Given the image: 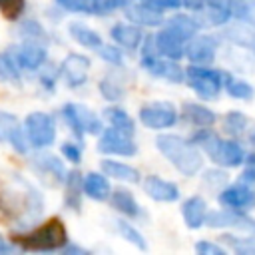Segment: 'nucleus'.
I'll list each match as a JSON object with an SVG mask.
<instances>
[{"label": "nucleus", "instance_id": "nucleus-44", "mask_svg": "<svg viewBox=\"0 0 255 255\" xmlns=\"http://www.w3.org/2000/svg\"><path fill=\"white\" fill-rule=\"evenodd\" d=\"M38 70H40V84H42L46 90H54V86H56V78H58L60 70H54V68L48 66L46 62H44Z\"/></svg>", "mask_w": 255, "mask_h": 255}, {"label": "nucleus", "instance_id": "nucleus-3", "mask_svg": "<svg viewBox=\"0 0 255 255\" xmlns=\"http://www.w3.org/2000/svg\"><path fill=\"white\" fill-rule=\"evenodd\" d=\"M191 143L201 147L209 159L221 167H239L245 159V151L235 139H223L209 128H197L191 135Z\"/></svg>", "mask_w": 255, "mask_h": 255}, {"label": "nucleus", "instance_id": "nucleus-1", "mask_svg": "<svg viewBox=\"0 0 255 255\" xmlns=\"http://www.w3.org/2000/svg\"><path fill=\"white\" fill-rule=\"evenodd\" d=\"M155 147L159 153L181 173V175H195L203 167V155L197 145L183 139L175 133H159L155 137Z\"/></svg>", "mask_w": 255, "mask_h": 255}, {"label": "nucleus", "instance_id": "nucleus-50", "mask_svg": "<svg viewBox=\"0 0 255 255\" xmlns=\"http://www.w3.org/2000/svg\"><path fill=\"white\" fill-rule=\"evenodd\" d=\"M16 251V245L12 241H8L2 233H0V255H8V253H14Z\"/></svg>", "mask_w": 255, "mask_h": 255}, {"label": "nucleus", "instance_id": "nucleus-34", "mask_svg": "<svg viewBox=\"0 0 255 255\" xmlns=\"http://www.w3.org/2000/svg\"><path fill=\"white\" fill-rule=\"evenodd\" d=\"M114 223H116V229H118V233L122 235V239H126L128 243H131L133 247H137V249H141V251L147 249V243H145L143 235H141L129 221H126V219H116Z\"/></svg>", "mask_w": 255, "mask_h": 255}, {"label": "nucleus", "instance_id": "nucleus-15", "mask_svg": "<svg viewBox=\"0 0 255 255\" xmlns=\"http://www.w3.org/2000/svg\"><path fill=\"white\" fill-rule=\"evenodd\" d=\"M90 64V58H86L84 54H68L60 64V74L70 88H78L86 84Z\"/></svg>", "mask_w": 255, "mask_h": 255}, {"label": "nucleus", "instance_id": "nucleus-19", "mask_svg": "<svg viewBox=\"0 0 255 255\" xmlns=\"http://www.w3.org/2000/svg\"><path fill=\"white\" fill-rule=\"evenodd\" d=\"M143 191L151 199L161 201V203H171V201L179 199V187L173 181L163 179L159 175H147L143 179Z\"/></svg>", "mask_w": 255, "mask_h": 255}, {"label": "nucleus", "instance_id": "nucleus-26", "mask_svg": "<svg viewBox=\"0 0 255 255\" xmlns=\"http://www.w3.org/2000/svg\"><path fill=\"white\" fill-rule=\"evenodd\" d=\"M108 199H110V205L116 211H120L122 215H126V217H137L139 215V205H137L133 193L128 187H116V189H112V193H110Z\"/></svg>", "mask_w": 255, "mask_h": 255}, {"label": "nucleus", "instance_id": "nucleus-10", "mask_svg": "<svg viewBox=\"0 0 255 255\" xmlns=\"http://www.w3.org/2000/svg\"><path fill=\"white\" fill-rule=\"evenodd\" d=\"M217 54L215 38L209 34H195L185 44V58L197 66H211Z\"/></svg>", "mask_w": 255, "mask_h": 255}, {"label": "nucleus", "instance_id": "nucleus-33", "mask_svg": "<svg viewBox=\"0 0 255 255\" xmlns=\"http://www.w3.org/2000/svg\"><path fill=\"white\" fill-rule=\"evenodd\" d=\"M225 38L231 40L233 44L241 46V48H247V50L255 52V30L253 28H247L243 24L231 26V28L225 30Z\"/></svg>", "mask_w": 255, "mask_h": 255}, {"label": "nucleus", "instance_id": "nucleus-20", "mask_svg": "<svg viewBox=\"0 0 255 255\" xmlns=\"http://www.w3.org/2000/svg\"><path fill=\"white\" fill-rule=\"evenodd\" d=\"M110 36H112V40L118 46H122L126 50H137L139 44H141V40H143L141 28L137 24H129V22H118V24H114L112 30H110Z\"/></svg>", "mask_w": 255, "mask_h": 255}, {"label": "nucleus", "instance_id": "nucleus-32", "mask_svg": "<svg viewBox=\"0 0 255 255\" xmlns=\"http://www.w3.org/2000/svg\"><path fill=\"white\" fill-rule=\"evenodd\" d=\"M247 126H249V120L245 114H241L239 110H231L223 116V131L231 137H239L247 131Z\"/></svg>", "mask_w": 255, "mask_h": 255}, {"label": "nucleus", "instance_id": "nucleus-29", "mask_svg": "<svg viewBox=\"0 0 255 255\" xmlns=\"http://www.w3.org/2000/svg\"><path fill=\"white\" fill-rule=\"evenodd\" d=\"M104 118L108 120V124L112 128H116V129H120L124 133H128V135L135 133V122L131 120V116L126 110H122L118 106H110V108L104 110Z\"/></svg>", "mask_w": 255, "mask_h": 255}, {"label": "nucleus", "instance_id": "nucleus-48", "mask_svg": "<svg viewBox=\"0 0 255 255\" xmlns=\"http://www.w3.org/2000/svg\"><path fill=\"white\" fill-rule=\"evenodd\" d=\"M141 2H145L147 6H151V8L159 10V12L181 8V0H141Z\"/></svg>", "mask_w": 255, "mask_h": 255}, {"label": "nucleus", "instance_id": "nucleus-2", "mask_svg": "<svg viewBox=\"0 0 255 255\" xmlns=\"http://www.w3.org/2000/svg\"><path fill=\"white\" fill-rule=\"evenodd\" d=\"M12 243L24 251H58L68 243V229L60 217H50L28 233H16L10 237Z\"/></svg>", "mask_w": 255, "mask_h": 255}, {"label": "nucleus", "instance_id": "nucleus-47", "mask_svg": "<svg viewBox=\"0 0 255 255\" xmlns=\"http://www.w3.org/2000/svg\"><path fill=\"white\" fill-rule=\"evenodd\" d=\"M203 181L211 187V189H219V187H223L225 183H227V175H225V171H205V175H203Z\"/></svg>", "mask_w": 255, "mask_h": 255}, {"label": "nucleus", "instance_id": "nucleus-24", "mask_svg": "<svg viewBox=\"0 0 255 255\" xmlns=\"http://www.w3.org/2000/svg\"><path fill=\"white\" fill-rule=\"evenodd\" d=\"M100 169L104 175H108L112 179H120L126 183H137L139 181V171L135 167H131L129 163H124L118 159H102Z\"/></svg>", "mask_w": 255, "mask_h": 255}, {"label": "nucleus", "instance_id": "nucleus-8", "mask_svg": "<svg viewBox=\"0 0 255 255\" xmlns=\"http://www.w3.org/2000/svg\"><path fill=\"white\" fill-rule=\"evenodd\" d=\"M205 225H209L211 229H221V227H231V229H239L245 233H255V217L247 215L241 209H215L209 211L205 215Z\"/></svg>", "mask_w": 255, "mask_h": 255}, {"label": "nucleus", "instance_id": "nucleus-25", "mask_svg": "<svg viewBox=\"0 0 255 255\" xmlns=\"http://www.w3.org/2000/svg\"><path fill=\"white\" fill-rule=\"evenodd\" d=\"M110 193L112 185L108 181V175L98 171H90L88 175H84V195H88L94 201H106Z\"/></svg>", "mask_w": 255, "mask_h": 255}, {"label": "nucleus", "instance_id": "nucleus-28", "mask_svg": "<svg viewBox=\"0 0 255 255\" xmlns=\"http://www.w3.org/2000/svg\"><path fill=\"white\" fill-rule=\"evenodd\" d=\"M195 18H197L199 26L203 28V26H223L225 22H229L231 16H229V10L223 2V4H209V6L201 8Z\"/></svg>", "mask_w": 255, "mask_h": 255}, {"label": "nucleus", "instance_id": "nucleus-36", "mask_svg": "<svg viewBox=\"0 0 255 255\" xmlns=\"http://www.w3.org/2000/svg\"><path fill=\"white\" fill-rule=\"evenodd\" d=\"M0 80L10 84H20V68L8 52H0Z\"/></svg>", "mask_w": 255, "mask_h": 255}, {"label": "nucleus", "instance_id": "nucleus-17", "mask_svg": "<svg viewBox=\"0 0 255 255\" xmlns=\"http://www.w3.org/2000/svg\"><path fill=\"white\" fill-rule=\"evenodd\" d=\"M32 167L36 169L38 175L46 177L50 183H64L66 179V165L60 157H56L54 153H38L32 157Z\"/></svg>", "mask_w": 255, "mask_h": 255}, {"label": "nucleus", "instance_id": "nucleus-22", "mask_svg": "<svg viewBox=\"0 0 255 255\" xmlns=\"http://www.w3.org/2000/svg\"><path fill=\"white\" fill-rule=\"evenodd\" d=\"M64 203L68 209L80 213L82 209V197H84V177L78 169L68 171L64 179Z\"/></svg>", "mask_w": 255, "mask_h": 255}, {"label": "nucleus", "instance_id": "nucleus-12", "mask_svg": "<svg viewBox=\"0 0 255 255\" xmlns=\"http://www.w3.org/2000/svg\"><path fill=\"white\" fill-rule=\"evenodd\" d=\"M12 60L18 64V68H24V70H38L46 58H48V50H46V44L42 42H30V40H24L20 46H14V50L10 52Z\"/></svg>", "mask_w": 255, "mask_h": 255}, {"label": "nucleus", "instance_id": "nucleus-30", "mask_svg": "<svg viewBox=\"0 0 255 255\" xmlns=\"http://www.w3.org/2000/svg\"><path fill=\"white\" fill-rule=\"evenodd\" d=\"M163 24H167L169 28H173V30H175L179 36H183L185 40L193 38V36L199 34V30H201L197 18H195V16H189V14H175V16H171V18H169L167 22H163Z\"/></svg>", "mask_w": 255, "mask_h": 255}, {"label": "nucleus", "instance_id": "nucleus-31", "mask_svg": "<svg viewBox=\"0 0 255 255\" xmlns=\"http://www.w3.org/2000/svg\"><path fill=\"white\" fill-rule=\"evenodd\" d=\"M98 88H100L102 96L110 102H120L126 94V82L120 76H114V74H108L106 78H102Z\"/></svg>", "mask_w": 255, "mask_h": 255}, {"label": "nucleus", "instance_id": "nucleus-39", "mask_svg": "<svg viewBox=\"0 0 255 255\" xmlns=\"http://www.w3.org/2000/svg\"><path fill=\"white\" fill-rule=\"evenodd\" d=\"M26 8V0H0V14L6 20H18Z\"/></svg>", "mask_w": 255, "mask_h": 255}, {"label": "nucleus", "instance_id": "nucleus-6", "mask_svg": "<svg viewBox=\"0 0 255 255\" xmlns=\"http://www.w3.org/2000/svg\"><path fill=\"white\" fill-rule=\"evenodd\" d=\"M62 114L66 118V122L70 124V128L82 137V135H98L104 129V124L100 120V116L90 110L84 104H76L70 102L62 108Z\"/></svg>", "mask_w": 255, "mask_h": 255}, {"label": "nucleus", "instance_id": "nucleus-4", "mask_svg": "<svg viewBox=\"0 0 255 255\" xmlns=\"http://www.w3.org/2000/svg\"><path fill=\"white\" fill-rule=\"evenodd\" d=\"M185 82L189 88L199 96V100H217L223 88V74L213 70L211 66H197L189 64L185 68Z\"/></svg>", "mask_w": 255, "mask_h": 255}, {"label": "nucleus", "instance_id": "nucleus-51", "mask_svg": "<svg viewBox=\"0 0 255 255\" xmlns=\"http://www.w3.org/2000/svg\"><path fill=\"white\" fill-rule=\"evenodd\" d=\"M249 141L255 145V128H251V129H249Z\"/></svg>", "mask_w": 255, "mask_h": 255}, {"label": "nucleus", "instance_id": "nucleus-11", "mask_svg": "<svg viewBox=\"0 0 255 255\" xmlns=\"http://www.w3.org/2000/svg\"><path fill=\"white\" fill-rule=\"evenodd\" d=\"M217 201H219L221 207L247 211V209L255 207V191L247 183L239 181V183H233V185H225L219 191Z\"/></svg>", "mask_w": 255, "mask_h": 255}, {"label": "nucleus", "instance_id": "nucleus-7", "mask_svg": "<svg viewBox=\"0 0 255 255\" xmlns=\"http://www.w3.org/2000/svg\"><path fill=\"white\" fill-rule=\"evenodd\" d=\"M139 122L147 128V129H167L173 128L177 122V108L171 102L165 100H155V102H147L139 108Z\"/></svg>", "mask_w": 255, "mask_h": 255}, {"label": "nucleus", "instance_id": "nucleus-5", "mask_svg": "<svg viewBox=\"0 0 255 255\" xmlns=\"http://www.w3.org/2000/svg\"><path fill=\"white\" fill-rule=\"evenodd\" d=\"M24 131L28 143L36 149L50 147L56 141V122L46 112H32L24 120Z\"/></svg>", "mask_w": 255, "mask_h": 255}, {"label": "nucleus", "instance_id": "nucleus-27", "mask_svg": "<svg viewBox=\"0 0 255 255\" xmlns=\"http://www.w3.org/2000/svg\"><path fill=\"white\" fill-rule=\"evenodd\" d=\"M68 32H70V36L80 44V46H84V48H88V50H98L104 42H102V36L94 30V28H90V26H86V24H82V22H72L70 26H68Z\"/></svg>", "mask_w": 255, "mask_h": 255}, {"label": "nucleus", "instance_id": "nucleus-40", "mask_svg": "<svg viewBox=\"0 0 255 255\" xmlns=\"http://www.w3.org/2000/svg\"><path fill=\"white\" fill-rule=\"evenodd\" d=\"M56 4L68 12L94 14V0H56Z\"/></svg>", "mask_w": 255, "mask_h": 255}, {"label": "nucleus", "instance_id": "nucleus-37", "mask_svg": "<svg viewBox=\"0 0 255 255\" xmlns=\"http://www.w3.org/2000/svg\"><path fill=\"white\" fill-rule=\"evenodd\" d=\"M20 36H22V40H30V42H42V44L48 42L46 30L36 20H24L20 24Z\"/></svg>", "mask_w": 255, "mask_h": 255}, {"label": "nucleus", "instance_id": "nucleus-49", "mask_svg": "<svg viewBox=\"0 0 255 255\" xmlns=\"http://www.w3.org/2000/svg\"><path fill=\"white\" fill-rule=\"evenodd\" d=\"M181 6L187 8V10H191V12H199L201 8L207 6V2L205 0H181Z\"/></svg>", "mask_w": 255, "mask_h": 255}, {"label": "nucleus", "instance_id": "nucleus-16", "mask_svg": "<svg viewBox=\"0 0 255 255\" xmlns=\"http://www.w3.org/2000/svg\"><path fill=\"white\" fill-rule=\"evenodd\" d=\"M141 68H145L151 76L161 78V80L171 82V84H181V82H185V70L177 64V60H169V58H163V56H155V58L147 60L145 64H141Z\"/></svg>", "mask_w": 255, "mask_h": 255}, {"label": "nucleus", "instance_id": "nucleus-14", "mask_svg": "<svg viewBox=\"0 0 255 255\" xmlns=\"http://www.w3.org/2000/svg\"><path fill=\"white\" fill-rule=\"evenodd\" d=\"M153 40H155V48L159 56L169 58V60H181L185 56L187 40L179 36L173 28H169L167 24H163V28L153 36Z\"/></svg>", "mask_w": 255, "mask_h": 255}, {"label": "nucleus", "instance_id": "nucleus-13", "mask_svg": "<svg viewBox=\"0 0 255 255\" xmlns=\"http://www.w3.org/2000/svg\"><path fill=\"white\" fill-rule=\"evenodd\" d=\"M10 143L18 153H26L28 151V137H26V131L24 128L20 126L18 118L14 114H6L2 112L0 114V143Z\"/></svg>", "mask_w": 255, "mask_h": 255}, {"label": "nucleus", "instance_id": "nucleus-45", "mask_svg": "<svg viewBox=\"0 0 255 255\" xmlns=\"http://www.w3.org/2000/svg\"><path fill=\"white\" fill-rule=\"evenodd\" d=\"M60 151H62V155H64L66 159H70L72 163H80V161H82V145L76 143V141H66V143H62Z\"/></svg>", "mask_w": 255, "mask_h": 255}, {"label": "nucleus", "instance_id": "nucleus-18", "mask_svg": "<svg viewBox=\"0 0 255 255\" xmlns=\"http://www.w3.org/2000/svg\"><path fill=\"white\" fill-rule=\"evenodd\" d=\"M126 18L137 26H145V28H157L161 26L165 20H163V12L147 6L145 2H129L128 6L122 8Z\"/></svg>", "mask_w": 255, "mask_h": 255}, {"label": "nucleus", "instance_id": "nucleus-23", "mask_svg": "<svg viewBox=\"0 0 255 255\" xmlns=\"http://www.w3.org/2000/svg\"><path fill=\"white\" fill-rule=\"evenodd\" d=\"M181 114H183V120L195 128H211L217 120L215 112H211L207 106L197 104V102H185L181 106Z\"/></svg>", "mask_w": 255, "mask_h": 255}, {"label": "nucleus", "instance_id": "nucleus-9", "mask_svg": "<svg viewBox=\"0 0 255 255\" xmlns=\"http://www.w3.org/2000/svg\"><path fill=\"white\" fill-rule=\"evenodd\" d=\"M98 139V151L106 153V155H135L137 145L133 141V135H128L116 128H106L102 129Z\"/></svg>", "mask_w": 255, "mask_h": 255}, {"label": "nucleus", "instance_id": "nucleus-43", "mask_svg": "<svg viewBox=\"0 0 255 255\" xmlns=\"http://www.w3.org/2000/svg\"><path fill=\"white\" fill-rule=\"evenodd\" d=\"M243 171L239 175V181L241 183H247V185H253L255 183V151L253 153H245V159H243Z\"/></svg>", "mask_w": 255, "mask_h": 255}, {"label": "nucleus", "instance_id": "nucleus-21", "mask_svg": "<svg viewBox=\"0 0 255 255\" xmlns=\"http://www.w3.org/2000/svg\"><path fill=\"white\" fill-rule=\"evenodd\" d=\"M205 215H207V203L199 195H191L181 203V217L183 223L189 229H199L205 225Z\"/></svg>", "mask_w": 255, "mask_h": 255}, {"label": "nucleus", "instance_id": "nucleus-35", "mask_svg": "<svg viewBox=\"0 0 255 255\" xmlns=\"http://www.w3.org/2000/svg\"><path fill=\"white\" fill-rule=\"evenodd\" d=\"M225 90L235 100H245L247 102V100H253V96H255V88L249 82L241 80V78H227Z\"/></svg>", "mask_w": 255, "mask_h": 255}, {"label": "nucleus", "instance_id": "nucleus-38", "mask_svg": "<svg viewBox=\"0 0 255 255\" xmlns=\"http://www.w3.org/2000/svg\"><path fill=\"white\" fill-rule=\"evenodd\" d=\"M221 239L227 241V243L231 245V249L237 251V253H243V255H247V253H255V237H235V235H225V237H221Z\"/></svg>", "mask_w": 255, "mask_h": 255}, {"label": "nucleus", "instance_id": "nucleus-42", "mask_svg": "<svg viewBox=\"0 0 255 255\" xmlns=\"http://www.w3.org/2000/svg\"><path fill=\"white\" fill-rule=\"evenodd\" d=\"M129 2H135V0H94V14L96 16H102V14H108L112 10L124 8Z\"/></svg>", "mask_w": 255, "mask_h": 255}, {"label": "nucleus", "instance_id": "nucleus-46", "mask_svg": "<svg viewBox=\"0 0 255 255\" xmlns=\"http://www.w3.org/2000/svg\"><path fill=\"white\" fill-rule=\"evenodd\" d=\"M195 251H197L199 255H225V253H227L221 245H217V243H213V241H207V239L197 241V243H195Z\"/></svg>", "mask_w": 255, "mask_h": 255}, {"label": "nucleus", "instance_id": "nucleus-52", "mask_svg": "<svg viewBox=\"0 0 255 255\" xmlns=\"http://www.w3.org/2000/svg\"><path fill=\"white\" fill-rule=\"evenodd\" d=\"M0 209H4V195H2V191H0Z\"/></svg>", "mask_w": 255, "mask_h": 255}, {"label": "nucleus", "instance_id": "nucleus-41", "mask_svg": "<svg viewBox=\"0 0 255 255\" xmlns=\"http://www.w3.org/2000/svg\"><path fill=\"white\" fill-rule=\"evenodd\" d=\"M98 54H100V58H102V60H106V62H108V64H112V66H122V64H124V56H122V52H120L118 44H116V46L102 44V46L98 48Z\"/></svg>", "mask_w": 255, "mask_h": 255}]
</instances>
